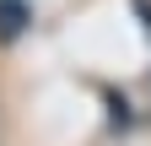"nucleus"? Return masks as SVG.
Masks as SVG:
<instances>
[{"instance_id": "f257e3e1", "label": "nucleus", "mask_w": 151, "mask_h": 146, "mask_svg": "<svg viewBox=\"0 0 151 146\" xmlns=\"http://www.w3.org/2000/svg\"><path fill=\"white\" fill-rule=\"evenodd\" d=\"M16 27H22V6H0V33L11 38Z\"/></svg>"}]
</instances>
